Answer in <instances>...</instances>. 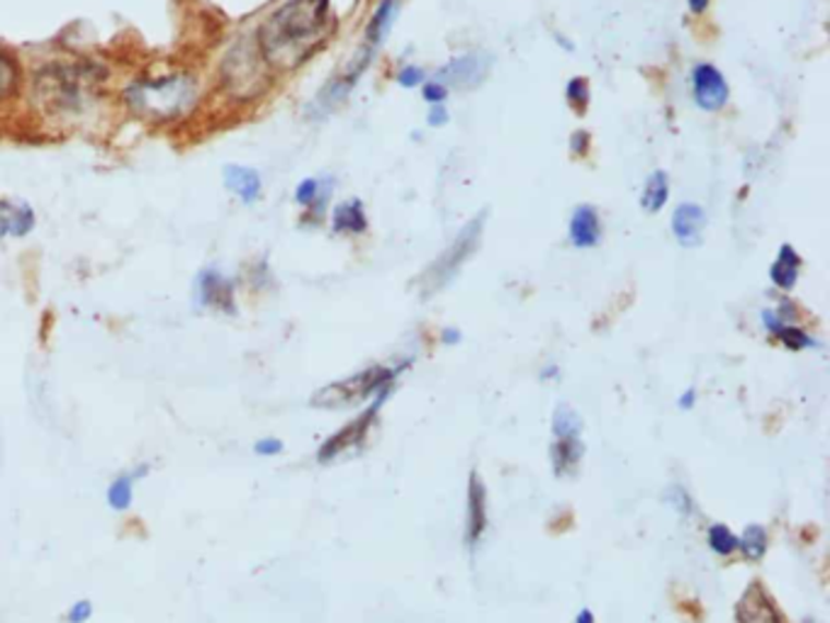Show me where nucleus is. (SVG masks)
<instances>
[{
    "label": "nucleus",
    "instance_id": "39448f33",
    "mask_svg": "<svg viewBox=\"0 0 830 623\" xmlns=\"http://www.w3.org/2000/svg\"><path fill=\"white\" fill-rule=\"evenodd\" d=\"M219 81L234 100H254L268 88V66L254 39H241L227 51Z\"/></svg>",
    "mask_w": 830,
    "mask_h": 623
},
{
    "label": "nucleus",
    "instance_id": "c03bdc74",
    "mask_svg": "<svg viewBox=\"0 0 830 623\" xmlns=\"http://www.w3.org/2000/svg\"><path fill=\"white\" fill-rule=\"evenodd\" d=\"M806 623H814V621H806Z\"/></svg>",
    "mask_w": 830,
    "mask_h": 623
},
{
    "label": "nucleus",
    "instance_id": "a878e982",
    "mask_svg": "<svg viewBox=\"0 0 830 623\" xmlns=\"http://www.w3.org/2000/svg\"><path fill=\"white\" fill-rule=\"evenodd\" d=\"M580 433H582L580 414L567 407V404H561V407L553 412V436L555 439H575V436Z\"/></svg>",
    "mask_w": 830,
    "mask_h": 623
},
{
    "label": "nucleus",
    "instance_id": "f8f14e48",
    "mask_svg": "<svg viewBox=\"0 0 830 623\" xmlns=\"http://www.w3.org/2000/svg\"><path fill=\"white\" fill-rule=\"evenodd\" d=\"M488 528V490L478 471L468 477V514H466V546L476 550Z\"/></svg>",
    "mask_w": 830,
    "mask_h": 623
},
{
    "label": "nucleus",
    "instance_id": "7ed1b4c3",
    "mask_svg": "<svg viewBox=\"0 0 830 623\" xmlns=\"http://www.w3.org/2000/svg\"><path fill=\"white\" fill-rule=\"evenodd\" d=\"M203 86L193 71H168L159 76L134 78L122 90V102L134 118L154 124H171L193 115Z\"/></svg>",
    "mask_w": 830,
    "mask_h": 623
},
{
    "label": "nucleus",
    "instance_id": "c756f323",
    "mask_svg": "<svg viewBox=\"0 0 830 623\" xmlns=\"http://www.w3.org/2000/svg\"><path fill=\"white\" fill-rule=\"evenodd\" d=\"M565 96H567V102L573 106V110L585 112L587 102H590V86H587L585 78H573L570 83H567Z\"/></svg>",
    "mask_w": 830,
    "mask_h": 623
},
{
    "label": "nucleus",
    "instance_id": "393cba45",
    "mask_svg": "<svg viewBox=\"0 0 830 623\" xmlns=\"http://www.w3.org/2000/svg\"><path fill=\"white\" fill-rule=\"evenodd\" d=\"M667 195H670L667 173L655 171V173L650 175V179L646 181L643 195H640V205H643V210H646V212H658V210H663V207H665Z\"/></svg>",
    "mask_w": 830,
    "mask_h": 623
},
{
    "label": "nucleus",
    "instance_id": "a19ab883",
    "mask_svg": "<svg viewBox=\"0 0 830 623\" xmlns=\"http://www.w3.org/2000/svg\"><path fill=\"white\" fill-rule=\"evenodd\" d=\"M575 623H594V614H592V611H590V609H582V611H580V614H577V619H575Z\"/></svg>",
    "mask_w": 830,
    "mask_h": 623
},
{
    "label": "nucleus",
    "instance_id": "bb28decb",
    "mask_svg": "<svg viewBox=\"0 0 830 623\" xmlns=\"http://www.w3.org/2000/svg\"><path fill=\"white\" fill-rule=\"evenodd\" d=\"M767 532L760 524H753L745 528V534L738 538V548L748 560H760L767 553Z\"/></svg>",
    "mask_w": 830,
    "mask_h": 623
},
{
    "label": "nucleus",
    "instance_id": "1a4fd4ad",
    "mask_svg": "<svg viewBox=\"0 0 830 623\" xmlns=\"http://www.w3.org/2000/svg\"><path fill=\"white\" fill-rule=\"evenodd\" d=\"M492 69V59L488 54H466V57H458L450 61V64H446L444 69L438 71V83H444V86H450V88H458V90H470V88H478L482 81L488 78Z\"/></svg>",
    "mask_w": 830,
    "mask_h": 623
},
{
    "label": "nucleus",
    "instance_id": "79ce46f5",
    "mask_svg": "<svg viewBox=\"0 0 830 623\" xmlns=\"http://www.w3.org/2000/svg\"><path fill=\"white\" fill-rule=\"evenodd\" d=\"M555 372H558V368H549V370H545V372H543V376H541V378H543V380H549V378H553V376H555Z\"/></svg>",
    "mask_w": 830,
    "mask_h": 623
},
{
    "label": "nucleus",
    "instance_id": "4468645a",
    "mask_svg": "<svg viewBox=\"0 0 830 623\" xmlns=\"http://www.w3.org/2000/svg\"><path fill=\"white\" fill-rule=\"evenodd\" d=\"M222 183H225V188L244 205L258 203L261 193H264V181H261V173L256 169H251V166L227 163L225 171H222Z\"/></svg>",
    "mask_w": 830,
    "mask_h": 623
},
{
    "label": "nucleus",
    "instance_id": "9d476101",
    "mask_svg": "<svg viewBox=\"0 0 830 623\" xmlns=\"http://www.w3.org/2000/svg\"><path fill=\"white\" fill-rule=\"evenodd\" d=\"M735 621L738 623H786L782 611L777 609L770 591L765 589L762 583H750V587L743 591V597L735 607Z\"/></svg>",
    "mask_w": 830,
    "mask_h": 623
},
{
    "label": "nucleus",
    "instance_id": "6ab92c4d",
    "mask_svg": "<svg viewBox=\"0 0 830 623\" xmlns=\"http://www.w3.org/2000/svg\"><path fill=\"white\" fill-rule=\"evenodd\" d=\"M582 453H585V445L580 436H575V439H555L551 445L553 473L558 477L573 475L582 461Z\"/></svg>",
    "mask_w": 830,
    "mask_h": 623
},
{
    "label": "nucleus",
    "instance_id": "9b49d317",
    "mask_svg": "<svg viewBox=\"0 0 830 623\" xmlns=\"http://www.w3.org/2000/svg\"><path fill=\"white\" fill-rule=\"evenodd\" d=\"M691 86H695V100L701 110L717 112L729 102V83L717 66L699 64L691 71Z\"/></svg>",
    "mask_w": 830,
    "mask_h": 623
},
{
    "label": "nucleus",
    "instance_id": "a211bd4d",
    "mask_svg": "<svg viewBox=\"0 0 830 623\" xmlns=\"http://www.w3.org/2000/svg\"><path fill=\"white\" fill-rule=\"evenodd\" d=\"M23 93V66L13 51L0 47V108L20 98Z\"/></svg>",
    "mask_w": 830,
    "mask_h": 623
},
{
    "label": "nucleus",
    "instance_id": "aec40b11",
    "mask_svg": "<svg viewBox=\"0 0 830 623\" xmlns=\"http://www.w3.org/2000/svg\"><path fill=\"white\" fill-rule=\"evenodd\" d=\"M798 271H802V258H798L794 246L784 244L780 248V256H777V261L770 268L772 283L780 290H792L798 280Z\"/></svg>",
    "mask_w": 830,
    "mask_h": 623
},
{
    "label": "nucleus",
    "instance_id": "f3484780",
    "mask_svg": "<svg viewBox=\"0 0 830 623\" xmlns=\"http://www.w3.org/2000/svg\"><path fill=\"white\" fill-rule=\"evenodd\" d=\"M602 236V224H599V215L592 205H580L573 212L570 220V242L577 248H592L599 244Z\"/></svg>",
    "mask_w": 830,
    "mask_h": 623
},
{
    "label": "nucleus",
    "instance_id": "412c9836",
    "mask_svg": "<svg viewBox=\"0 0 830 623\" xmlns=\"http://www.w3.org/2000/svg\"><path fill=\"white\" fill-rule=\"evenodd\" d=\"M368 227L361 200H349L336 207L332 215V230L336 234H363Z\"/></svg>",
    "mask_w": 830,
    "mask_h": 623
},
{
    "label": "nucleus",
    "instance_id": "0eeeda50",
    "mask_svg": "<svg viewBox=\"0 0 830 623\" xmlns=\"http://www.w3.org/2000/svg\"><path fill=\"white\" fill-rule=\"evenodd\" d=\"M387 394H390V392L377 394V398L373 400L371 407L363 410L361 417H356L351 424H346V427H344L341 431H336V433L332 436V439L324 441V443H322V449H320V453H317V461H320V463H332V461L339 459V455L349 453L351 449H359V445L365 441V436L371 433L373 424H375V419H377V412H381V407H383V402H385Z\"/></svg>",
    "mask_w": 830,
    "mask_h": 623
},
{
    "label": "nucleus",
    "instance_id": "f704fd0d",
    "mask_svg": "<svg viewBox=\"0 0 830 623\" xmlns=\"http://www.w3.org/2000/svg\"><path fill=\"white\" fill-rule=\"evenodd\" d=\"M254 451L258 455H278L282 451V441H278V439H261V441H256Z\"/></svg>",
    "mask_w": 830,
    "mask_h": 623
},
{
    "label": "nucleus",
    "instance_id": "ea45409f",
    "mask_svg": "<svg viewBox=\"0 0 830 623\" xmlns=\"http://www.w3.org/2000/svg\"><path fill=\"white\" fill-rule=\"evenodd\" d=\"M709 3H711V0H689V10H691V13H695V15H701L703 10L709 8Z\"/></svg>",
    "mask_w": 830,
    "mask_h": 623
},
{
    "label": "nucleus",
    "instance_id": "c9c22d12",
    "mask_svg": "<svg viewBox=\"0 0 830 623\" xmlns=\"http://www.w3.org/2000/svg\"><path fill=\"white\" fill-rule=\"evenodd\" d=\"M446 122H448L446 108L444 106H434L432 112H429V124H432V127H441V124H446Z\"/></svg>",
    "mask_w": 830,
    "mask_h": 623
},
{
    "label": "nucleus",
    "instance_id": "37998d69",
    "mask_svg": "<svg viewBox=\"0 0 830 623\" xmlns=\"http://www.w3.org/2000/svg\"><path fill=\"white\" fill-rule=\"evenodd\" d=\"M0 463H3V441H0Z\"/></svg>",
    "mask_w": 830,
    "mask_h": 623
},
{
    "label": "nucleus",
    "instance_id": "7c9ffc66",
    "mask_svg": "<svg viewBox=\"0 0 830 623\" xmlns=\"http://www.w3.org/2000/svg\"><path fill=\"white\" fill-rule=\"evenodd\" d=\"M665 500H667V504L675 506L677 512H682V514H689L691 506H695V504H691V497L687 494V490H682V487H670V492H667Z\"/></svg>",
    "mask_w": 830,
    "mask_h": 623
},
{
    "label": "nucleus",
    "instance_id": "4c0bfd02",
    "mask_svg": "<svg viewBox=\"0 0 830 623\" xmlns=\"http://www.w3.org/2000/svg\"><path fill=\"white\" fill-rule=\"evenodd\" d=\"M695 402H697V392H695V390H687V392L679 398V407H682V410H691V407H695Z\"/></svg>",
    "mask_w": 830,
    "mask_h": 623
},
{
    "label": "nucleus",
    "instance_id": "6e6552de",
    "mask_svg": "<svg viewBox=\"0 0 830 623\" xmlns=\"http://www.w3.org/2000/svg\"><path fill=\"white\" fill-rule=\"evenodd\" d=\"M195 303L203 309H217L225 315H234V280L227 278L217 268H205L195 278Z\"/></svg>",
    "mask_w": 830,
    "mask_h": 623
},
{
    "label": "nucleus",
    "instance_id": "72a5a7b5",
    "mask_svg": "<svg viewBox=\"0 0 830 623\" xmlns=\"http://www.w3.org/2000/svg\"><path fill=\"white\" fill-rule=\"evenodd\" d=\"M91 616H93V604H91V601H76V604H73L69 609V614H67L69 623H86Z\"/></svg>",
    "mask_w": 830,
    "mask_h": 623
},
{
    "label": "nucleus",
    "instance_id": "2f4dec72",
    "mask_svg": "<svg viewBox=\"0 0 830 623\" xmlns=\"http://www.w3.org/2000/svg\"><path fill=\"white\" fill-rule=\"evenodd\" d=\"M422 96H424L426 102H432V106H441V102H444L446 96H448V88L444 86V83L432 81V83H426V86H424Z\"/></svg>",
    "mask_w": 830,
    "mask_h": 623
},
{
    "label": "nucleus",
    "instance_id": "2eb2a0df",
    "mask_svg": "<svg viewBox=\"0 0 830 623\" xmlns=\"http://www.w3.org/2000/svg\"><path fill=\"white\" fill-rule=\"evenodd\" d=\"M368 64H371V51H365L363 57L356 59L353 64H351V69L346 71V74L334 76V78L327 83V86L322 88V93L317 96V100H314V108H317V110L322 112V115H324V112H329L332 108L339 106V102H341L346 96H349V90L353 88V83L359 81V76L363 74Z\"/></svg>",
    "mask_w": 830,
    "mask_h": 623
},
{
    "label": "nucleus",
    "instance_id": "423d86ee",
    "mask_svg": "<svg viewBox=\"0 0 830 623\" xmlns=\"http://www.w3.org/2000/svg\"><path fill=\"white\" fill-rule=\"evenodd\" d=\"M482 227H485V215H480L472 222H468L464 227V232L458 234L456 242L450 244L446 252L441 254L436 261L417 278L419 297L422 300L434 297L438 290H444L450 280L460 273V268H464L468 258L476 254V248L480 244V236H482Z\"/></svg>",
    "mask_w": 830,
    "mask_h": 623
},
{
    "label": "nucleus",
    "instance_id": "c85d7f7f",
    "mask_svg": "<svg viewBox=\"0 0 830 623\" xmlns=\"http://www.w3.org/2000/svg\"><path fill=\"white\" fill-rule=\"evenodd\" d=\"M772 337H777L782 341V344L790 349V351H802V349H808V346H816V341L806 334L804 329L798 327H792V325H782L780 329L774 331Z\"/></svg>",
    "mask_w": 830,
    "mask_h": 623
},
{
    "label": "nucleus",
    "instance_id": "cd10ccee",
    "mask_svg": "<svg viewBox=\"0 0 830 623\" xmlns=\"http://www.w3.org/2000/svg\"><path fill=\"white\" fill-rule=\"evenodd\" d=\"M709 546H711L713 553H719V555L726 558V555H731V553H735V550H738V536H735L729 526L713 524L709 528Z\"/></svg>",
    "mask_w": 830,
    "mask_h": 623
},
{
    "label": "nucleus",
    "instance_id": "473e14b6",
    "mask_svg": "<svg viewBox=\"0 0 830 623\" xmlns=\"http://www.w3.org/2000/svg\"><path fill=\"white\" fill-rule=\"evenodd\" d=\"M397 81H399V86H405V88H414V86H419V83L424 81V71L419 69V66H405L402 71H399Z\"/></svg>",
    "mask_w": 830,
    "mask_h": 623
},
{
    "label": "nucleus",
    "instance_id": "ddd939ff",
    "mask_svg": "<svg viewBox=\"0 0 830 623\" xmlns=\"http://www.w3.org/2000/svg\"><path fill=\"white\" fill-rule=\"evenodd\" d=\"M37 227L35 210L15 197H0V244L5 239H23Z\"/></svg>",
    "mask_w": 830,
    "mask_h": 623
},
{
    "label": "nucleus",
    "instance_id": "5701e85b",
    "mask_svg": "<svg viewBox=\"0 0 830 623\" xmlns=\"http://www.w3.org/2000/svg\"><path fill=\"white\" fill-rule=\"evenodd\" d=\"M397 10H399V0H383V3L375 8L371 23H368L365 27V39L371 41V45H381V41H385L397 17Z\"/></svg>",
    "mask_w": 830,
    "mask_h": 623
},
{
    "label": "nucleus",
    "instance_id": "58836bf2",
    "mask_svg": "<svg viewBox=\"0 0 830 623\" xmlns=\"http://www.w3.org/2000/svg\"><path fill=\"white\" fill-rule=\"evenodd\" d=\"M441 341H444L446 346H454V344H458V341H460V331H456V329H446L444 334H441Z\"/></svg>",
    "mask_w": 830,
    "mask_h": 623
},
{
    "label": "nucleus",
    "instance_id": "20e7f679",
    "mask_svg": "<svg viewBox=\"0 0 830 623\" xmlns=\"http://www.w3.org/2000/svg\"><path fill=\"white\" fill-rule=\"evenodd\" d=\"M402 368H385V366H373L368 370L356 372V376L346 378V380H336L332 386L322 388L312 394L310 404L317 410H349L356 407L371 398H377V394L393 392L395 388V378L399 376Z\"/></svg>",
    "mask_w": 830,
    "mask_h": 623
},
{
    "label": "nucleus",
    "instance_id": "dca6fc26",
    "mask_svg": "<svg viewBox=\"0 0 830 623\" xmlns=\"http://www.w3.org/2000/svg\"><path fill=\"white\" fill-rule=\"evenodd\" d=\"M703 227H707V215L695 203H682L672 215V232H675L677 242L687 248L701 244Z\"/></svg>",
    "mask_w": 830,
    "mask_h": 623
},
{
    "label": "nucleus",
    "instance_id": "f03ea898",
    "mask_svg": "<svg viewBox=\"0 0 830 623\" xmlns=\"http://www.w3.org/2000/svg\"><path fill=\"white\" fill-rule=\"evenodd\" d=\"M329 27V0H282L258 25L254 41L273 71L302 66L324 45Z\"/></svg>",
    "mask_w": 830,
    "mask_h": 623
},
{
    "label": "nucleus",
    "instance_id": "f257e3e1",
    "mask_svg": "<svg viewBox=\"0 0 830 623\" xmlns=\"http://www.w3.org/2000/svg\"><path fill=\"white\" fill-rule=\"evenodd\" d=\"M108 71L91 59H55L29 81V100L39 118L69 124L88 118L105 96Z\"/></svg>",
    "mask_w": 830,
    "mask_h": 623
},
{
    "label": "nucleus",
    "instance_id": "4be33fe9",
    "mask_svg": "<svg viewBox=\"0 0 830 623\" xmlns=\"http://www.w3.org/2000/svg\"><path fill=\"white\" fill-rule=\"evenodd\" d=\"M332 185H334L332 181H327V185H324V181L304 179L296 191V203L302 205L304 210H310V215L320 217L324 212V205H327V200H329Z\"/></svg>",
    "mask_w": 830,
    "mask_h": 623
},
{
    "label": "nucleus",
    "instance_id": "e433bc0d",
    "mask_svg": "<svg viewBox=\"0 0 830 623\" xmlns=\"http://www.w3.org/2000/svg\"><path fill=\"white\" fill-rule=\"evenodd\" d=\"M587 144H590V137H587V132H575L573 134V144H570V147H573V151L575 154H587Z\"/></svg>",
    "mask_w": 830,
    "mask_h": 623
},
{
    "label": "nucleus",
    "instance_id": "b1692460",
    "mask_svg": "<svg viewBox=\"0 0 830 623\" xmlns=\"http://www.w3.org/2000/svg\"><path fill=\"white\" fill-rule=\"evenodd\" d=\"M149 473V465H142V471L136 467L134 473H124L120 477H115L112 485L108 487V502L112 509H118V512H122V509H128L134 500V482L136 477H142Z\"/></svg>",
    "mask_w": 830,
    "mask_h": 623
}]
</instances>
